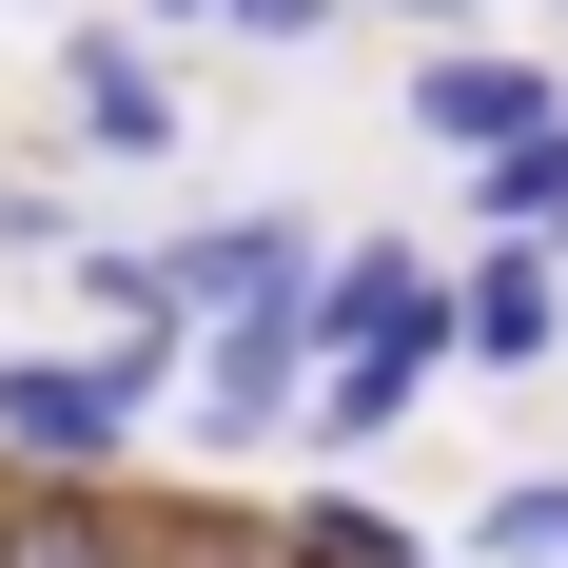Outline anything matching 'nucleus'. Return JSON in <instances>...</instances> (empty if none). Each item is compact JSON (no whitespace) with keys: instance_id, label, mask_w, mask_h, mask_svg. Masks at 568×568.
<instances>
[{"instance_id":"nucleus-1","label":"nucleus","mask_w":568,"mask_h":568,"mask_svg":"<svg viewBox=\"0 0 568 568\" xmlns=\"http://www.w3.org/2000/svg\"><path fill=\"white\" fill-rule=\"evenodd\" d=\"M0 452H20V470H118V452H138L118 353H0Z\"/></svg>"},{"instance_id":"nucleus-2","label":"nucleus","mask_w":568,"mask_h":568,"mask_svg":"<svg viewBox=\"0 0 568 568\" xmlns=\"http://www.w3.org/2000/svg\"><path fill=\"white\" fill-rule=\"evenodd\" d=\"M196 334H216V353H196V432L235 452V432H275V412H294V353H314V275L235 294V314H196Z\"/></svg>"},{"instance_id":"nucleus-3","label":"nucleus","mask_w":568,"mask_h":568,"mask_svg":"<svg viewBox=\"0 0 568 568\" xmlns=\"http://www.w3.org/2000/svg\"><path fill=\"white\" fill-rule=\"evenodd\" d=\"M275 275H314V216H216V235H176V255H138V294H158L176 334L235 314V294H275Z\"/></svg>"},{"instance_id":"nucleus-4","label":"nucleus","mask_w":568,"mask_h":568,"mask_svg":"<svg viewBox=\"0 0 568 568\" xmlns=\"http://www.w3.org/2000/svg\"><path fill=\"white\" fill-rule=\"evenodd\" d=\"M59 99H79V138H99V158H176V79L138 59V20L59 40Z\"/></svg>"},{"instance_id":"nucleus-5","label":"nucleus","mask_w":568,"mask_h":568,"mask_svg":"<svg viewBox=\"0 0 568 568\" xmlns=\"http://www.w3.org/2000/svg\"><path fill=\"white\" fill-rule=\"evenodd\" d=\"M549 99H568L549 59H490V40H432V79H412V118H432L452 158H490V138H529Z\"/></svg>"},{"instance_id":"nucleus-6","label":"nucleus","mask_w":568,"mask_h":568,"mask_svg":"<svg viewBox=\"0 0 568 568\" xmlns=\"http://www.w3.org/2000/svg\"><path fill=\"white\" fill-rule=\"evenodd\" d=\"M549 314H568V294H549V255L510 235V255H490V275L452 294V353H490V373H529V353H549Z\"/></svg>"},{"instance_id":"nucleus-7","label":"nucleus","mask_w":568,"mask_h":568,"mask_svg":"<svg viewBox=\"0 0 568 568\" xmlns=\"http://www.w3.org/2000/svg\"><path fill=\"white\" fill-rule=\"evenodd\" d=\"M490 235H568V99L529 138H490Z\"/></svg>"},{"instance_id":"nucleus-8","label":"nucleus","mask_w":568,"mask_h":568,"mask_svg":"<svg viewBox=\"0 0 568 568\" xmlns=\"http://www.w3.org/2000/svg\"><path fill=\"white\" fill-rule=\"evenodd\" d=\"M0 568H138V529H99L79 490H40V510L0 529Z\"/></svg>"},{"instance_id":"nucleus-9","label":"nucleus","mask_w":568,"mask_h":568,"mask_svg":"<svg viewBox=\"0 0 568 568\" xmlns=\"http://www.w3.org/2000/svg\"><path fill=\"white\" fill-rule=\"evenodd\" d=\"M490 568H568V470H529V490H490V529H470Z\"/></svg>"},{"instance_id":"nucleus-10","label":"nucleus","mask_w":568,"mask_h":568,"mask_svg":"<svg viewBox=\"0 0 568 568\" xmlns=\"http://www.w3.org/2000/svg\"><path fill=\"white\" fill-rule=\"evenodd\" d=\"M294 549H314V568H412V529H393V510H353V490H334V510H294Z\"/></svg>"},{"instance_id":"nucleus-11","label":"nucleus","mask_w":568,"mask_h":568,"mask_svg":"<svg viewBox=\"0 0 568 568\" xmlns=\"http://www.w3.org/2000/svg\"><path fill=\"white\" fill-rule=\"evenodd\" d=\"M235 40H314V20H334V0H216Z\"/></svg>"},{"instance_id":"nucleus-12","label":"nucleus","mask_w":568,"mask_h":568,"mask_svg":"<svg viewBox=\"0 0 568 568\" xmlns=\"http://www.w3.org/2000/svg\"><path fill=\"white\" fill-rule=\"evenodd\" d=\"M138 20H216V0H138Z\"/></svg>"},{"instance_id":"nucleus-13","label":"nucleus","mask_w":568,"mask_h":568,"mask_svg":"<svg viewBox=\"0 0 568 568\" xmlns=\"http://www.w3.org/2000/svg\"><path fill=\"white\" fill-rule=\"evenodd\" d=\"M412 20H470V0H412Z\"/></svg>"}]
</instances>
